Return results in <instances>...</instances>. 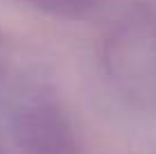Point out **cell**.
<instances>
[{
  "mask_svg": "<svg viewBox=\"0 0 156 154\" xmlns=\"http://www.w3.org/2000/svg\"><path fill=\"white\" fill-rule=\"evenodd\" d=\"M98 61L118 98L156 111V12L133 7L120 14L100 36Z\"/></svg>",
  "mask_w": 156,
  "mask_h": 154,
  "instance_id": "6da1fadb",
  "label": "cell"
},
{
  "mask_svg": "<svg viewBox=\"0 0 156 154\" xmlns=\"http://www.w3.org/2000/svg\"><path fill=\"white\" fill-rule=\"evenodd\" d=\"M14 136L23 154H82L70 116L52 100H34L20 109Z\"/></svg>",
  "mask_w": 156,
  "mask_h": 154,
  "instance_id": "7a4b0ae2",
  "label": "cell"
},
{
  "mask_svg": "<svg viewBox=\"0 0 156 154\" xmlns=\"http://www.w3.org/2000/svg\"><path fill=\"white\" fill-rule=\"evenodd\" d=\"M20 2L30 5L39 12H45L50 16H57V18L77 20L88 16L93 9H98L102 0H20Z\"/></svg>",
  "mask_w": 156,
  "mask_h": 154,
  "instance_id": "3957f363",
  "label": "cell"
},
{
  "mask_svg": "<svg viewBox=\"0 0 156 154\" xmlns=\"http://www.w3.org/2000/svg\"><path fill=\"white\" fill-rule=\"evenodd\" d=\"M2 75H5V68H2V63H0V82H2Z\"/></svg>",
  "mask_w": 156,
  "mask_h": 154,
  "instance_id": "277c9868",
  "label": "cell"
}]
</instances>
